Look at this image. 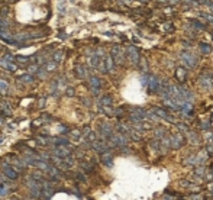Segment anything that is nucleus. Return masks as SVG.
I'll list each match as a JSON object with an SVG mask.
<instances>
[{"mask_svg":"<svg viewBox=\"0 0 213 200\" xmlns=\"http://www.w3.org/2000/svg\"><path fill=\"white\" fill-rule=\"evenodd\" d=\"M7 88H9V84L6 83V81H3V80H0V93H6L7 91Z\"/></svg>","mask_w":213,"mask_h":200,"instance_id":"6","label":"nucleus"},{"mask_svg":"<svg viewBox=\"0 0 213 200\" xmlns=\"http://www.w3.org/2000/svg\"><path fill=\"white\" fill-rule=\"evenodd\" d=\"M55 145H67L68 144V141L67 139H64V138H60V139H54L52 141Z\"/></svg>","mask_w":213,"mask_h":200,"instance_id":"7","label":"nucleus"},{"mask_svg":"<svg viewBox=\"0 0 213 200\" xmlns=\"http://www.w3.org/2000/svg\"><path fill=\"white\" fill-rule=\"evenodd\" d=\"M7 191H9V188H7V187H4L3 184H0V193H1V194L4 196V194H6Z\"/></svg>","mask_w":213,"mask_h":200,"instance_id":"12","label":"nucleus"},{"mask_svg":"<svg viewBox=\"0 0 213 200\" xmlns=\"http://www.w3.org/2000/svg\"><path fill=\"white\" fill-rule=\"evenodd\" d=\"M103 103H105V104H109V103H110V99H109V97H105V99H103Z\"/></svg>","mask_w":213,"mask_h":200,"instance_id":"16","label":"nucleus"},{"mask_svg":"<svg viewBox=\"0 0 213 200\" xmlns=\"http://www.w3.org/2000/svg\"><path fill=\"white\" fill-rule=\"evenodd\" d=\"M67 90H68V91H67V93H68V96H72V94H74V91H72V88H71V87H68Z\"/></svg>","mask_w":213,"mask_h":200,"instance_id":"15","label":"nucleus"},{"mask_svg":"<svg viewBox=\"0 0 213 200\" xmlns=\"http://www.w3.org/2000/svg\"><path fill=\"white\" fill-rule=\"evenodd\" d=\"M3 170H4V174H6V176H7L9 178L15 180V178L18 177V174L15 173V170H13L12 167H9V165H6V164H4V165H3Z\"/></svg>","mask_w":213,"mask_h":200,"instance_id":"2","label":"nucleus"},{"mask_svg":"<svg viewBox=\"0 0 213 200\" xmlns=\"http://www.w3.org/2000/svg\"><path fill=\"white\" fill-rule=\"evenodd\" d=\"M1 141H3V136H0V142H1Z\"/></svg>","mask_w":213,"mask_h":200,"instance_id":"19","label":"nucleus"},{"mask_svg":"<svg viewBox=\"0 0 213 200\" xmlns=\"http://www.w3.org/2000/svg\"><path fill=\"white\" fill-rule=\"evenodd\" d=\"M16 61H18V63H20V64H28V63L31 61V58H29V57L19 55V57H16Z\"/></svg>","mask_w":213,"mask_h":200,"instance_id":"5","label":"nucleus"},{"mask_svg":"<svg viewBox=\"0 0 213 200\" xmlns=\"http://www.w3.org/2000/svg\"><path fill=\"white\" fill-rule=\"evenodd\" d=\"M55 67H57V61L54 60V61H51V63H48V64H47V70H54Z\"/></svg>","mask_w":213,"mask_h":200,"instance_id":"9","label":"nucleus"},{"mask_svg":"<svg viewBox=\"0 0 213 200\" xmlns=\"http://www.w3.org/2000/svg\"><path fill=\"white\" fill-rule=\"evenodd\" d=\"M77 76L84 77V70H83V67H77Z\"/></svg>","mask_w":213,"mask_h":200,"instance_id":"11","label":"nucleus"},{"mask_svg":"<svg viewBox=\"0 0 213 200\" xmlns=\"http://www.w3.org/2000/svg\"><path fill=\"white\" fill-rule=\"evenodd\" d=\"M0 65L3 67V68H6V70H10V71H15V70H16V65H15L12 61L6 60V58H0Z\"/></svg>","mask_w":213,"mask_h":200,"instance_id":"1","label":"nucleus"},{"mask_svg":"<svg viewBox=\"0 0 213 200\" xmlns=\"http://www.w3.org/2000/svg\"><path fill=\"white\" fill-rule=\"evenodd\" d=\"M36 71H39V67L36 65V64H35V65L29 67V73H32V74H34V73H36Z\"/></svg>","mask_w":213,"mask_h":200,"instance_id":"13","label":"nucleus"},{"mask_svg":"<svg viewBox=\"0 0 213 200\" xmlns=\"http://www.w3.org/2000/svg\"><path fill=\"white\" fill-rule=\"evenodd\" d=\"M93 147H94V150L96 151H105V148H106V147H105L103 144H100V142H94Z\"/></svg>","mask_w":213,"mask_h":200,"instance_id":"8","label":"nucleus"},{"mask_svg":"<svg viewBox=\"0 0 213 200\" xmlns=\"http://www.w3.org/2000/svg\"><path fill=\"white\" fill-rule=\"evenodd\" d=\"M1 123H3V119H1V117H0V125H1Z\"/></svg>","mask_w":213,"mask_h":200,"instance_id":"18","label":"nucleus"},{"mask_svg":"<svg viewBox=\"0 0 213 200\" xmlns=\"http://www.w3.org/2000/svg\"><path fill=\"white\" fill-rule=\"evenodd\" d=\"M61 58H62V54L61 52H57V54H54V60L58 63V61H61Z\"/></svg>","mask_w":213,"mask_h":200,"instance_id":"10","label":"nucleus"},{"mask_svg":"<svg viewBox=\"0 0 213 200\" xmlns=\"http://www.w3.org/2000/svg\"><path fill=\"white\" fill-rule=\"evenodd\" d=\"M20 81H23V83L29 84L34 81V74L32 73H29V74H23L22 77H20Z\"/></svg>","mask_w":213,"mask_h":200,"instance_id":"3","label":"nucleus"},{"mask_svg":"<svg viewBox=\"0 0 213 200\" xmlns=\"http://www.w3.org/2000/svg\"><path fill=\"white\" fill-rule=\"evenodd\" d=\"M54 154H55L57 157H67V155L70 154V151L67 150V148H58V150L54 151Z\"/></svg>","mask_w":213,"mask_h":200,"instance_id":"4","label":"nucleus"},{"mask_svg":"<svg viewBox=\"0 0 213 200\" xmlns=\"http://www.w3.org/2000/svg\"><path fill=\"white\" fill-rule=\"evenodd\" d=\"M72 138H74V139H78V138H80V131H72Z\"/></svg>","mask_w":213,"mask_h":200,"instance_id":"14","label":"nucleus"},{"mask_svg":"<svg viewBox=\"0 0 213 200\" xmlns=\"http://www.w3.org/2000/svg\"><path fill=\"white\" fill-rule=\"evenodd\" d=\"M1 15H3V16H6V15H7V9H6V7H3V10H1Z\"/></svg>","mask_w":213,"mask_h":200,"instance_id":"17","label":"nucleus"}]
</instances>
